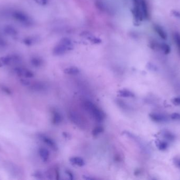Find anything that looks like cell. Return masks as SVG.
<instances>
[{
	"label": "cell",
	"instance_id": "obj_1",
	"mask_svg": "<svg viewBox=\"0 0 180 180\" xmlns=\"http://www.w3.org/2000/svg\"><path fill=\"white\" fill-rule=\"evenodd\" d=\"M85 109L93 116L96 121L101 122L104 119V114L99 108L91 101H87L84 103Z\"/></svg>",
	"mask_w": 180,
	"mask_h": 180
},
{
	"label": "cell",
	"instance_id": "obj_2",
	"mask_svg": "<svg viewBox=\"0 0 180 180\" xmlns=\"http://www.w3.org/2000/svg\"><path fill=\"white\" fill-rule=\"evenodd\" d=\"M72 49L66 46V44L59 41V43L54 48L53 54L56 56L62 55L66 54L67 51L72 50Z\"/></svg>",
	"mask_w": 180,
	"mask_h": 180
},
{
	"label": "cell",
	"instance_id": "obj_3",
	"mask_svg": "<svg viewBox=\"0 0 180 180\" xmlns=\"http://www.w3.org/2000/svg\"><path fill=\"white\" fill-rule=\"evenodd\" d=\"M16 74L20 77L24 78H31L34 77V73L30 70L23 68H17L15 69Z\"/></svg>",
	"mask_w": 180,
	"mask_h": 180
},
{
	"label": "cell",
	"instance_id": "obj_4",
	"mask_svg": "<svg viewBox=\"0 0 180 180\" xmlns=\"http://www.w3.org/2000/svg\"><path fill=\"white\" fill-rule=\"evenodd\" d=\"M69 116L70 120L76 126L82 127L84 125L83 121L79 114H77L74 111H71L70 112Z\"/></svg>",
	"mask_w": 180,
	"mask_h": 180
},
{
	"label": "cell",
	"instance_id": "obj_5",
	"mask_svg": "<svg viewBox=\"0 0 180 180\" xmlns=\"http://www.w3.org/2000/svg\"><path fill=\"white\" fill-rule=\"evenodd\" d=\"M39 138L41 141H43L45 144L48 145L49 147L53 149L54 150H57V145L56 142L52 139L49 138V137L46 136L44 135H39Z\"/></svg>",
	"mask_w": 180,
	"mask_h": 180
},
{
	"label": "cell",
	"instance_id": "obj_6",
	"mask_svg": "<svg viewBox=\"0 0 180 180\" xmlns=\"http://www.w3.org/2000/svg\"><path fill=\"white\" fill-rule=\"evenodd\" d=\"M140 7L141 11L142 13L144 20H147L150 17L148 4L146 0H140Z\"/></svg>",
	"mask_w": 180,
	"mask_h": 180
},
{
	"label": "cell",
	"instance_id": "obj_7",
	"mask_svg": "<svg viewBox=\"0 0 180 180\" xmlns=\"http://www.w3.org/2000/svg\"><path fill=\"white\" fill-rule=\"evenodd\" d=\"M153 29L156 34H158V35L162 39L164 40H166L167 39V38H168L167 34L161 26L157 24H155L153 25Z\"/></svg>",
	"mask_w": 180,
	"mask_h": 180
},
{
	"label": "cell",
	"instance_id": "obj_8",
	"mask_svg": "<svg viewBox=\"0 0 180 180\" xmlns=\"http://www.w3.org/2000/svg\"><path fill=\"white\" fill-rule=\"evenodd\" d=\"M149 116L153 121L157 123H161L164 122L167 120L166 117L161 114H158L156 113H151L149 114Z\"/></svg>",
	"mask_w": 180,
	"mask_h": 180
},
{
	"label": "cell",
	"instance_id": "obj_9",
	"mask_svg": "<svg viewBox=\"0 0 180 180\" xmlns=\"http://www.w3.org/2000/svg\"><path fill=\"white\" fill-rule=\"evenodd\" d=\"M32 90L36 91H44L46 89V86L45 84L41 83H36L31 85L30 86Z\"/></svg>",
	"mask_w": 180,
	"mask_h": 180
},
{
	"label": "cell",
	"instance_id": "obj_10",
	"mask_svg": "<svg viewBox=\"0 0 180 180\" xmlns=\"http://www.w3.org/2000/svg\"><path fill=\"white\" fill-rule=\"evenodd\" d=\"M40 157L43 162H46L49 158V153L47 149L40 148L39 150Z\"/></svg>",
	"mask_w": 180,
	"mask_h": 180
},
{
	"label": "cell",
	"instance_id": "obj_11",
	"mask_svg": "<svg viewBox=\"0 0 180 180\" xmlns=\"http://www.w3.org/2000/svg\"><path fill=\"white\" fill-rule=\"evenodd\" d=\"M64 72L69 75H76L79 74L80 70L77 67H70L64 69Z\"/></svg>",
	"mask_w": 180,
	"mask_h": 180
},
{
	"label": "cell",
	"instance_id": "obj_12",
	"mask_svg": "<svg viewBox=\"0 0 180 180\" xmlns=\"http://www.w3.org/2000/svg\"><path fill=\"white\" fill-rule=\"evenodd\" d=\"M70 162L77 166H83L85 165V162L83 158L80 157H73L70 159Z\"/></svg>",
	"mask_w": 180,
	"mask_h": 180
},
{
	"label": "cell",
	"instance_id": "obj_13",
	"mask_svg": "<svg viewBox=\"0 0 180 180\" xmlns=\"http://www.w3.org/2000/svg\"><path fill=\"white\" fill-rule=\"evenodd\" d=\"M118 95L119 96L124 98H130L134 97V94L130 90L127 89H122L118 91Z\"/></svg>",
	"mask_w": 180,
	"mask_h": 180
},
{
	"label": "cell",
	"instance_id": "obj_14",
	"mask_svg": "<svg viewBox=\"0 0 180 180\" xmlns=\"http://www.w3.org/2000/svg\"><path fill=\"white\" fill-rule=\"evenodd\" d=\"M62 121V117L61 115L59 114L57 111H54L53 114V117H52V122L54 124L57 125L59 124V123L61 122Z\"/></svg>",
	"mask_w": 180,
	"mask_h": 180
},
{
	"label": "cell",
	"instance_id": "obj_15",
	"mask_svg": "<svg viewBox=\"0 0 180 180\" xmlns=\"http://www.w3.org/2000/svg\"><path fill=\"white\" fill-rule=\"evenodd\" d=\"M173 39L174 43L175 44L178 55L180 56V33L178 32H175L173 34Z\"/></svg>",
	"mask_w": 180,
	"mask_h": 180
},
{
	"label": "cell",
	"instance_id": "obj_16",
	"mask_svg": "<svg viewBox=\"0 0 180 180\" xmlns=\"http://www.w3.org/2000/svg\"><path fill=\"white\" fill-rule=\"evenodd\" d=\"M160 49L162 50V51L165 55H168L170 53L171 50L170 46L166 43L160 44Z\"/></svg>",
	"mask_w": 180,
	"mask_h": 180
},
{
	"label": "cell",
	"instance_id": "obj_17",
	"mask_svg": "<svg viewBox=\"0 0 180 180\" xmlns=\"http://www.w3.org/2000/svg\"><path fill=\"white\" fill-rule=\"evenodd\" d=\"M156 146L158 150H165L168 146V143L162 141H158L156 142Z\"/></svg>",
	"mask_w": 180,
	"mask_h": 180
},
{
	"label": "cell",
	"instance_id": "obj_18",
	"mask_svg": "<svg viewBox=\"0 0 180 180\" xmlns=\"http://www.w3.org/2000/svg\"><path fill=\"white\" fill-rule=\"evenodd\" d=\"M163 135L164 138L168 141H173L175 139L174 135L169 132H167V131L164 132L163 133Z\"/></svg>",
	"mask_w": 180,
	"mask_h": 180
},
{
	"label": "cell",
	"instance_id": "obj_19",
	"mask_svg": "<svg viewBox=\"0 0 180 180\" xmlns=\"http://www.w3.org/2000/svg\"><path fill=\"white\" fill-rule=\"evenodd\" d=\"M87 39L88 40H89L91 42H92L93 44H100V43H101V42H102V40H101L100 39H99V38L96 37L95 36H93V35H92V34H91L90 36H89V37H87Z\"/></svg>",
	"mask_w": 180,
	"mask_h": 180
},
{
	"label": "cell",
	"instance_id": "obj_20",
	"mask_svg": "<svg viewBox=\"0 0 180 180\" xmlns=\"http://www.w3.org/2000/svg\"><path fill=\"white\" fill-rule=\"evenodd\" d=\"M103 131V128L102 126H97L93 129L92 131V134L94 136H97L100 134L102 133Z\"/></svg>",
	"mask_w": 180,
	"mask_h": 180
},
{
	"label": "cell",
	"instance_id": "obj_21",
	"mask_svg": "<svg viewBox=\"0 0 180 180\" xmlns=\"http://www.w3.org/2000/svg\"><path fill=\"white\" fill-rule=\"evenodd\" d=\"M32 65L36 67H40L42 65V61L39 58H33L31 61Z\"/></svg>",
	"mask_w": 180,
	"mask_h": 180
},
{
	"label": "cell",
	"instance_id": "obj_22",
	"mask_svg": "<svg viewBox=\"0 0 180 180\" xmlns=\"http://www.w3.org/2000/svg\"><path fill=\"white\" fill-rule=\"evenodd\" d=\"M33 175L38 179H44V176H46V174H43V173L42 172L40 171H37L34 173Z\"/></svg>",
	"mask_w": 180,
	"mask_h": 180
},
{
	"label": "cell",
	"instance_id": "obj_23",
	"mask_svg": "<svg viewBox=\"0 0 180 180\" xmlns=\"http://www.w3.org/2000/svg\"><path fill=\"white\" fill-rule=\"evenodd\" d=\"M171 118L173 120H180V114L178 113H173L170 116Z\"/></svg>",
	"mask_w": 180,
	"mask_h": 180
},
{
	"label": "cell",
	"instance_id": "obj_24",
	"mask_svg": "<svg viewBox=\"0 0 180 180\" xmlns=\"http://www.w3.org/2000/svg\"><path fill=\"white\" fill-rule=\"evenodd\" d=\"M20 82L24 86H29L31 85L30 81H29L27 79H25V78H23V79H21Z\"/></svg>",
	"mask_w": 180,
	"mask_h": 180
},
{
	"label": "cell",
	"instance_id": "obj_25",
	"mask_svg": "<svg viewBox=\"0 0 180 180\" xmlns=\"http://www.w3.org/2000/svg\"><path fill=\"white\" fill-rule=\"evenodd\" d=\"M1 89H2L3 91L5 92L7 94H8V95L11 94V91L10 89H8V87H5L4 86H1Z\"/></svg>",
	"mask_w": 180,
	"mask_h": 180
},
{
	"label": "cell",
	"instance_id": "obj_26",
	"mask_svg": "<svg viewBox=\"0 0 180 180\" xmlns=\"http://www.w3.org/2000/svg\"><path fill=\"white\" fill-rule=\"evenodd\" d=\"M172 103L175 105H180V97L174 98L172 100Z\"/></svg>",
	"mask_w": 180,
	"mask_h": 180
},
{
	"label": "cell",
	"instance_id": "obj_27",
	"mask_svg": "<svg viewBox=\"0 0 180 180\" xmlns=\"http://www.w3.org/2000/svg\"><path fill=\"white\" fill-rule=\"evenodd\" d=\"M66 173L69 176V178L71 180L74 179L73 174H72V173L71 171H66Z\"/></svg>",
	"mask_w": 180,
	"mask_h": 180
},
{
	"label": "cell",
	"instance_id": "obj_28",
	"mask_svg": "<svg viewBox=\"0 0 180 180\" xmlns=\"http://www.w3.org/2000/svg\"><path fill=\"white\" fill-rule=\"evenodd\" d=\"M175 16L178 17V18H180V12H178V11H173V13Z\"/></svg>",
	"mask_w": 180,
	"mask_h": 180
},
{
	"label": "cell",
	"instance_id": "obj_29",
	"mask_svg": "<svg viewBox=\"0 0 180 180\" xmlns=\"http://www.w3.org/2000/svg\"><path fill=\"white\" fill-rule=\"evenodd\" d=\"M83 178L84 179L86 180H94L95 178H91V177H88L87 176H85V175H83Z\"/></svg>",
	"mask_w": 180,
	"mask_h": 180
},
{
	"label": "cell",
	"instance_id": "obj_30",
	"mask_svg": "<svg viewBox=\"0 0 180 180\" xmlns=\"http://www.w3.org/2000/svg\"><path fill=\"white\" fill-rule=\"evenodd\" d=\"M175 163H176V165L180 168V159L176 160V162Z\"/></svg>",
	"mask_w": 180,
	"mask_h": 180
}]
</instances>
